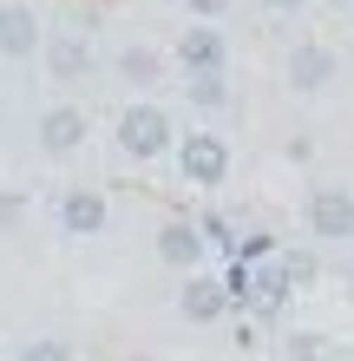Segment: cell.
<instances>
[{"mask_svg":"<svg viewBox=\"0 0 354 361\" xmlns=\"http://www.w3.org/2000/svg\"><path fill=\"white\" fill-rule=\"evenodd\" d=\"M171 145H177V132H171V112H164V105L138 99V105L118 112V152L132 158V164H158Z\"/></svg>","mask_w":354,"mask_h":361,"instance_id":"1","label":"cell"},{"mask_svg":"<svg viewBox=\"0 0 354 361\" xmlns=\"http://www.w3.org/2000/svg\"><path fill=\"white\" fill-rule=\"evenodd\" d=\"M171 152H177L184 184H197V190H210V184H223V178H230V145H223L217 132H184Z\"/></svg>","mask_w":354,"mask_h":361,"instance_id":"2","label":"cell"},{"mask_svg":"<svg viewBox=\"0 0 354 361\" xmlns=\"http://www.w3.org/2000/svg\"><path fill=\"white\" fill-rule=\"evenodd\" d=\"M308 237L354 243V190L348 184H315L308 190Z\"/></svg>","mask_w":354,"mask_h":361,"instance_id":"3","label":"cell"},{"mask_svg":"<svg viewBox=\"0 0 354 361\" xmlns=\"http://www.w3.org/2000/svg\"><path fill=\"white\" fill-rule=\"evenodd\" d=\"M171 59L184 73H223V66H230V39H223V27H210V20H191V27L177 33Z\"/></svg>","mask_w":354,"mask_h":361,"instance_id":"4","label":"cell"},{"mask_svg":"<svg viewBox=\"0 0 354 361\" xmlns=\"http://www.w3.org/2000/svg\"><path fill=\"white\" fill-rule=\"evenodd\" d=\"M106 224H112V204L99 197L92 184H72L66 197H59V230H66V237H99Z\"/></svg>","mask_w":354,"mask_h":361,"instance_id":"5","label":"cell"},{"mask_svg":"<svg viewBox=\"0 0 354 361\" xmlns=\"http://www.w3.org/2000/svg\"><path fill=\"white\" fill-rule=\"evenodd\" d=\"M79 145H86V112H79V105H46V112H39V152L72 158Z\"/></svg>","mask_w":354,"mask_h":361,"instance_id":"6","label":"cell"},{"mask_svg":"<svg viewBox=\"0 0 354 361\" xmlns=\"http://www.w3.org/2000/svg\"><path fill=\"white\" fill-rule=\"evenodd\" d=\"M177 309H184V322H223V315H230V295H223V283L217 276H197L191 269V283H184V295H177Z\"/></svg>","mask_w":354,"mask_h":361,"instance_id":"7","label":"cell"},{"mask_svg":"<svg viewBox=\"0 0 354 361\" xmlns=\"http://www.w3.org/2000/svg\"><path fill=\"white\" fill-rule=\"evenodd\" d=\"M203 250H210V243H203V230H197L191 217H171V224L158 230V257L171 263V269H197Z\"/></svg>","mask_w":354,"mask_h":361,"instance_id":"8","label":"cell"},{"mask_svg":"<svg viewBox=\"0 0 354 361\" xmlns=\"http://www.w3.org/2000/svg\"><path fill=\"white\" fill-rule=\"evenodd\" d=\"M39 39H46V33H39V13L33 7H20V0L0 7V53H7V59H33Z\"/></svg>","mask_w":354,"mask_h":361,"instance_id":"9","label":"cell"},{"mask_svg":"<svg viewBox=\"0 0 354 361\" xmlns=\"http://www.w3.org/2000/svg\"><path fill=\"white\" fill-rule=\"evenodd\" d=\"M289 289H296V283H289L282 263H249V309H256V315H276L289 302Z\"/></svg>","mask_w":354,"mask_h":361,"instance_id":"10","label":"cell"},{"mask_svg":"<svg viewBox=\"0 0 354 361\" xmlns=\"http://www.w3.org/2000/svg\"><path fill=\"white\" fill-rule=\"evenodd\" d=\"M328 79H335V53L328 47H296L289 53V86L296 92H322Z\"/></svg>","mask_w":354,"mask_h":361,"instance_id":"11","label":"cell"},{"mask_svg":"<svg viewBox=\"0 0 354 361\" xmlns=\"http://www.w3.org/2000/svg\"><path fill=\"white\" fill-rule=\"evenodd\" d=\"M46 47V66H53V79H86L92 73V47L79 33H59V39H39Z\"/></svg>","mask_w":354,"mask_h":361,"instance_id":"12","label":"cell"},{"mask_svg":"<svg viewBox=\"0 0 354 361\" xmlns=\"http://www.w3.org/2000/svg\"><path fill=\"white\" fill-rule=\"evenodd\" d=\"M118 79H125V86H158V79H164V53L158 47H144V39H138V47H125L118 53Z\"/></svg>","mask_w":354,"mask_h":361,"instance_id":"13","label":"cell"},{"mask_svg":"<svg viewBox=\"0 0 354 361\" xmlns=\"http://www.w3.org/2000/svg\"><path fill=\"white\" fill-rule=\"evenodd\" d=\"M184 86H191V105H203V112L230 105V86H223V73H184Z\"/></svg>","mask_w":354,"mask_h":361,"instance_id":"14","label":"cell"},{"mask_svg":"<svg viewBox=\"0 0 354 361\" xmlns=\"http://www.w3.org/2000/svg\"><path fill=\"white\" fill-rule=\"evenodd\" d=\"M217 283H223V295H230V309H236V302L249 309V263H243V257H230V269H223Z\"/></svg>","mask_w":354,"mask_h":361,"instance_id":"15","label":"cell"},{"mask_svg":"<svg viewBox=\"0 0 354 361\" xmlns=\"http://www.w3.org/2000/svg\"><path fill=\"white\" fill-rule=\"evenodd\" d=\"M20 361H72V348L59 342V335H39V342H27V348H20Z\"/></svg>","mask_w":354,"mask_h":361,"instance_id":"16","label":"cell"},{"mask_svg":"<svg viewBox=\"0 0 354 361\" xmlns=\"http://www.w3.org/2000/svg\"><path fill=\"white\" fill-rule=\"evenodd\" d=\"M184 7H191V20H223V13H230V0H184Z\"/></svg>","mask_w":354,"mask_h":361,"instance_id":"17","label":"cell"},{"mask_svg":"<svg viewBox=\"0 0 354 361\" xmlns=\"http://www.w3.org/2000/svg\"><path fill=\"white\" fill-rule=\"evenodd\" d=\"M282 269H289V283H315V257H282Z\"/></svg>","mask_w":354,"mask_h":361,"instance_id":"18","label":"cell"},{"mask_svg":"<svg viewBox=\"0 0 354 361\" xmlns=\"http://www.w3.org/2000/svg\"><path fill=\"white\" fill-rule=\"evenodd\" d=\"M289 355H296V361H315V355H322V335H296V342H289Z\"/></svg>","mask_w":354,"mask_h":361,"instance_id":"19","label":"cell"},{"mask_svg":"<svg viewBox=\"0 0 354 361\" xmlns=\"http://www.w3.org/2000/svg\"><path fill=\"white\" fill-rule=\"evenodd\" d=\"M20 217V197H0V224H13Z\"/></svg>","mask_w":354,"mask_h":361,"instance_id":"20","label":"cell"},{"mask_svg":"<svg viewBox=\"0 0 354 361\" xmlns=\"http://www.w3.org/2000/svg\"><path fill=\"white\" fill-rule=\"evenodd\" d=\"M263 7H269V13H296L302 0H263Z\"/></svg>","mask_w":354,"mask_h":361,"instance_id":"21","label":"cell"}]
</instances>
